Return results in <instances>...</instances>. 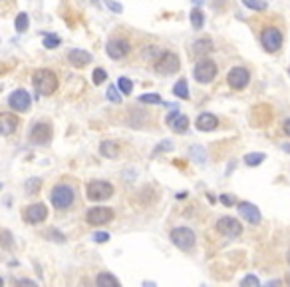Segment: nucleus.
I'll return each instance as SVG.
<instances>
[{"label":"nucleus","instance_id":"nucleus-33","mask_svg":"<svg viewBox=\"0 0 290 287\" xmlns=\"http://www.w3.org/2000/svg\"><path fill=\"white\" fill-rule=\"evenodd\" d=\"M189 154H191V158H195L199 164H203V162L207 160V158H205V152H203L201 148H197V146H195V148H191V150H189Z\"/></svg>","mask_w":290,"mask_h":287},{"label":"nucleus","instance_id":"nucleus-27","mask_svg":"<svg viewBox=\"0 0 290 287\" xmlns=\"http://www.w3.org/2000/svg\"><path fill=\"white\" fill-rule=\"evenodd\" d=\"M243 4L247 8H250V10H256V12L267 10V2H265V0H243Z\"/></svg>","mask_w":290,"mask_h":287},{"label":"nucleus","instance_id":"nucleus-17","mask_svg":"<svg viewBox=\"0 0 290 287\" xmlns=\"http://www.w3.org/2000/svg\"><path fill=\"white\" fill-rule=\"evenodd\" d=\"M195 126H197L201 132H211V130H215V128L219 126V120H217L215 114L203 112V114H199V118H197Z\"/></svg>","mask_w":290,"mask_h":287},{"label":"nucleus","instance_id":"nucleus-40","mask_svg":"<svg viewBox=\"0 0 290 287\" xmlns=\"http://www.w3.org/2000/svg\"><path fill=\"white\" fill-rule=\"evenodd\" d=\"M105 4H107V8H109V10H115V12H122V10H124V8H122V4L113 2V0H105Z\"/></svg>","mask_w":290,"mask_h":287},{"label":"nucleus","instance_id":"nucleus-44","mask_svg":"<svg viewBox=\"0 0 290 287\" xmlns=\"http://www.w3.org/2000/svg\"><path fill=\"white\" fill-rule=\"evenodd\" d=\"M282 150H284V152H288V154H290V144H282Z\"/></svg>","mask_w":290,"mask_h":287},{"label":"nucleus","instance_id":"nucleus-38","mask_svg":"<svg viewBox=\"0 0 290 287\" xmlns=\"http://www.w3.org/2000/svg\"><path fill=\"white\" fill-rule=\"evenodd\" d=\"M260 281H258V277H254V275H247L243 281H241V285H258Z\"/></svg>","mask_w":290,"mask_h":287},{"label":"nucleus","instance_id":"nucleus-9","mask_svg":"<svg viewBox=\"0 0 290 287\" xmlns=\"http://www.w3.org/2000/svg\"><path fill=\"white\" fill-rule=\"evenodd\" d=\"M111 219H113V210L105 208V206L90 208L88 214H85V221L90 225H104V223H109Z\"/></svg>","mask_w":290,"mask_h":287},{"label":"nucleus","instance_id":"nucleus-21","mask_svg":"<svg viewBox=\"0 0 290 287\" xmlns=\"http://www.w3.org/2000/svg\"><path fill=\"white\" fill-rule=\"evenodd\" d=\"M171 128L175 130L177 134H185L187 128H189V118H187V116H177L175 120L171 122Z\"/></svg>","mask_w":290,"mask_h":287},{"label":"nucleus","instance_id":"nucleus-15","mask_svg":"<svg viewBox=\"0 0 290 287\" xmlns=\"http://www.w3.org/2000/svg\"><path fill=\"white\" fill-rule=\"evenodd\" d=\"M237 210H239V214H241V217L243 219H247L249 223H260V212H258V208L254 206V204H250V202H241L239 206H237Z\"/></svg>","mask_w":290,"mask_h":287},{"label":"nucleus","instance_id":"nucleus-8","mask_svg":"<svg viewBox=\"0 0 290 287\" xmlns=\"http://www.w3.org/2000/svg\"><path fill=\"white\" fill-rule=\"evenodd\" d=\"M217 229H219V232H221L225 238H230V239H235V238H239V236L243 234L241 221L235 219V217H230V215L221 217V219L217 221Z\"/></svg>","mask_w":290,"mask_h":287},{"label":"nucleus","instance_id":"nucleus-41","mask_svg":"<svg viewBox=\"0 0 290 287\" xmlns=\"http://www.w3.org/2000/svg\"><path fill=\"white\" fill-rule=\"evenodd\" d=\"M221 202L225 206H233V197H230V195H221Z\"/></svg>","mask_w":290,"mask_h":287},{"label":"nucleus","instance_id":"nucleus-32","mask_svg":"<svg viewBox=\"0 0 290 287\" xmlns=\"http://www.w3.org/2000/svg\"><path fill=\"white\" fill-rule=\"evenodd\" d=\"M139 102H143V104H161V96L159 94H143V96H139Z\"/></svg>","mask_w":290,"mask_h":287},{"label":"nucleus","instance_id":"nucleus-26","mask_svg":"<svg viewBox=\"0 0 290 287\" xmlns=\"http://www.w3.org/2000/svg\"><path fill=\"white\" fill-rule=\"evenodd\" d=\"M96 283L98 285H109V287H113V285H120V279H115L109 273H100L98 279H96Z\"/></svg>","mask_w":290,"mask_h":287},{"label":"nucleus","instance_id":"nucleus-25","mask_svg":"<svg viewBox=\"0 0 290 287\" xmlns=\"http://www.w3.org/2000/svg\"><path fill=\"white\" fill-rule=\"evenodd\" d=\"M265 158H267V156H265L263 152H256V154H247V156H245V164L252 167V166L263 164V162H265Z\"/></svg>","mask_w":290,"mask_h":287},{"label":"nucleus","instance_id":"nucleus-29","mask_svg":"<svg viewBox=\"0 0 290 287\" xmlns=\"http://www.w3.org/2000/svg\"><path fill=\"white\" fill-rule=\"evenodd\" d=\"M118 88H120L122 94H131V90H133V82H131L129 78L122 76V78L118 80Z\"/></svg>","mask_w":290,"mask_h":287},{"label":"nucleus","instance_id":"nucleus-35","mask_svg":"<svg viewBox=\"0 0 290 287\" xmlns=\"http://www.w3.org/2000/svg\"><path fill=\"white\" fill-rule=\"evenodd\" d=\"M40 180H28L26 182V193H36L38 191V188H40Z\"/></svg>","mask_w":290,"mask_h":287},{"label":"nucleus","instance_id":"nucleus-46","mask_svg":"<svg viewBox=\"0 0 290 287\" xmlns=\"http://www.w3.org/2000/svg\"><path fill=\"white\" fill-rule=\"evenodd\" d=\"M286 281H288V283H290V277H288V279H286Z\"/></svg>","mask_w":290,"mask_h":287},{"label":"nucleus","instance_id":"nucleus-5","mask_svg":"<svg viewBox=\"0 0 290 287\" xmlns=\"http://www.w3.org/2000/svg\"><path fill=\"white\" fill-rule=\"evenodd\" d=\"M193 74H195V80L199 84H209L217 76V64L213 60H209V58H203V60H199L195 64Z\"/></svg>","mask_w":290,"mask_h":287},{"label":"nucleus","instance_id":"nucleus-47","mask_svg":"<svg viewBox=\"0 0 290 287\" xmlns=\"http://www.w3.org/2000/svg\"><path fill=\"white\" fill-rule=\"evenodd\" d=\"M92 2H98V0H92Z\"/></svg>","mask_w":290,"mask_h":287},{"label":"nucleus","instance_id":"nucleus-14","mask_svg":"<svg viewBox=\"0 0 290 287\" xmlns=\"http://www.w3.org/2000/svg\"><path fill=\"white\" fill-rule=\"evenodd\" d=\"M24 217L28 223H40L48 217V208L44 204H32V206H28Z\"/></svg>","mask_w":290,"mask_h":287},{"label":"nucleus","instance_id":"nucleus-13","mask_svg":"<svg viewBox=\"0 0 290 287\" xmlns=\"http://www.w3.org/2000/svg\"><path fill=\"white\" fill-rule=\"evenodd\" d=\"M32 144H38V146H44L52 140V126L50 124H44V122H38L36 126H32L30 134H28Z\"/></svg>","mask_w":290,"mask_h":287},{"label":"nucleus","instance_id":"nucleus-6","mask_svg":"<svg viewBox=\"0 0 290 287\" xmlns=\"http://www.w3.org/2000/svg\"><path fill=\"white\" fill-rule=\"evenodd\" d=\"M88 199H92V202H105V199H109L113 195V186L107 184V182H92L88 184Z\"/></svg>","mask_w":290,"mask_h":287},{"label":"nucleus","instance_id":"nucleus-23","mask_svg":"<svg viewBox=\"0 0 290 287\" xmlns=\"http://www.w3.org/2000/svg\"><path fill=\"white\" fill-rule=\"evenodd\" d=\"M14 26H16V30L18 32H26L28 30V26H30V20H28V14L26 12H20L14 20Z\"/></svg>","mask_w":290,"mask_h":287},{"label":"nucleus","instance_id":"nucleus-20","mask_svg":"<svg viewBox=\"0 0 290 287\" xmlns=\"http://www.w3.org/2000/svg\"><path fill=\"white\" fill-rule=\"evenodd\" d=\"M118 152H120V148H118V144H115V142H102L100 154L104 158H115V156H118Z\"/></svg>","mask_w":290,"mask_h":287},{"label":"nucleus","instance_id":"nucleus-10","mask_svg":"<svg viewBox=\"0 0 290 287\" xmlns=\"http://www.w3.org/2000/svg\"><path fill=\"white\" fill-rule=\"evenodd\" d=\"M129 42L127 40H124V38H111V40H107V44H105V52H107V56L109 58H113V60H122V58H125V56L129 54Z\"/></svg>","mask_w":290,"mask_h":287},{"label":"nucleus","instance_id":"nucleus-22","mask_svg":"<svg viewBox=\"0 0 290 287\" xmlns=\"http://www.w3.org/2000/svg\"><path fill=\"white\" fill-rule=\"evenodd\" d=\"M173 94L187 100L189 98V86H187V80H179L175 86H173Z\"/></svg>","mask_w":290,"mask_h":287},{"label":"nucleus","instance_id":"nucleus-7","mask_svg":"<svg viewBox=\"0 0 290 287\" xmlns=\"http://www.w3.org/2000/svg\"><path fill=\"white\" fill-rule=\"evenodd\" d=\"M260 44L267 52H276L282 46V32L278 28H265L260 32Z\"/></svg>","mask_w":290,"mask_h":287},{"label":"nucleus","instance_id":"nucleus-18","mask_svg":"<svg viewBox=\"0 0 290 287\" xmlns=\"http://www.w3.org/2000/svg\"><path fill=\"white\" fill-rule=\"evenodd\" d=\"M16 128H18V118L14 114H0V134L10 136L16 132Z\"/></svg>","mask_w":290,"mask_h":287},{"label":"nucleus","instance_id":"nucleus-34","mask_svg":"<svg viewBox=\"0 0 290 287\" xmlns=\"http://www.w3.org/2000/svg\"><path fill=\"white\" fill-rule=\"evenodd\" d=\"M56 46H60V38L58 36H44V48H56Z\"/></svg>","mask_w":290,"mask_h":287},{"label":"nucleus","instance_id":"nucleus-48","mask_svg":"<svg viewBox=\"0 0 290 287\" xmlns=\"http://www.w3.org/2000/svg\"><path fill=\"white\" fill-rule=\"evenodd\" d=\"M0 283H2V279H0Z\"/></svg>","mask_w":290,"mask_h":287},{"label":"nucleus","instance_id":"nucleus-37","mask_svg":"<svg viewBox=\"0 0 290 287\" xmlns=\"http://www.w3.org/2000/svg\"><path fill=\"white\" fill-rule=\"evenodd\" d=\"M94 239H96L98 243H105V241L109 239V234H107V232H96V234H94Z\"/></svg>","mask_w":290,"mask_h":287},{"label":"nucleus","instance_id":"nucleus-31","mask_svg":"<svg viewBox=\"0 0 290 287\" xmlns=\"http://www.w3.org/2000/svg\"><path fill=\"white\" fill-rule=\"evenodd\" d=\"M107 100H109V102H113V104H120V102H122L120 90L115 88V86H109V88H107Z\"/></svg>","mask_w":290,"mask_h":287},{"label":"nucleus","instance_id":"nucleus-19","mask_svg":"<svg viewBox=\"0 0 290 287\" xmlns=\"http://www.w3.org/2000/svg\"><path fill=\"white\" fill-rule=\"evenodd\" d=\"M213 50V44H211V40H207V38H203V40H197L195 44H193V56H205V54H209Z\"/></svg>","mask_w":290,"mask_h":287},{"label":"nucleus","instance_id":"nucleus-24","mask_svg":"<svg viewBox=\"0 0 290 287\" xmlns=\"http://www.w3.org/2000/svg\"><path fill=\"white\" fill-rule=\"evenodd\" d=\"M191 24H193L195 30H201L203 24H205V16H203V12H201L199 8L191 10Z\"/></svg>","mask_w":290,"mask_h":287},{"label":"nucleus","instance_id":"nucleus-11","mask_svg":"<svg viewBox=\"0 0 290 287\" xmlns=\"http://www.w3.org/2000/svg\"><path fill=\"white\" fill-rule=\"evenodd\" d=\"M249 80H250L249 70H247V68H241V66L233 68V70L228 72V76H227V82H228V86H230L233 90H245L247 84H249Z\"/></svg>","mask_w":290,"mask_h":287},{"label":"nucleus","instance_id":"nucleus-36","mask_svg":"<svg viewBox=\"0 0 290 287\" xmlns=\"http://www.w3.org/2000/svg\"><path fill=\"white\" fill-rule=\"evenodd\" d=\"M105 78H107V74H105L104 68L94 70V84H102V82H105Z\"/></svg>","mask_w":290,"mask_h":287},{"label":"nucleus","instance_id":"nucleus-16","mask_svg":"<svg viewBox=\"0 0 290 287\" xmlns=\"http://www.w3.org/2000/svg\"><path fill=\"white\" fill-rule=\"evenodd\" d=\"M68 60H70L72 66L82 68V66L92 64V54L85 52V50H82V48H74V50H70V54H68Z\"/></svg>","mask_w":290,"mask_h":287},{"label":"nucleus","instance_id":"nucleus-1","mask_svg":"<svg viewBox=\"0 0 290 287\" xmlns=\"http://www.w3.org/2000/svg\"><path fill=\"white\" fill-rule=\"evenodd\" d=\"M32 84H34V90L38 96H50L58 90V76L52 70L40 68L34 72L32 76Z\"/></svg>","mask_w":290,"mask_h":287},{"label":"nucleus","instance_id":"nucleus-12","mask_svg":"<svg viewBox=\"0 0 290 287\" xmlns=\"http://www.w3.org/2000/svg\"><path fill=\"white\" fill-rule=\"evenodd\" d=\"M30 104H32V98L26 90H14L8 98V106L14 110V112H28L30 110Z\"/></svg>","mask_w":290,"mask_h":287},{"label":"nucleus","instance_id":"nucleus-39","mask_svg":"<svg viewBox=\"0 0 290 287\" xmlns=\"http://www.w3.org/2000/svg\"><path fill=\"white\" fill-rule=\"evenodd\" d=\"M48 238H54V241H64V239H66L60 232H56V229H50V232H48Z\"/></svg>","mask_w":290,"mask_h":287},{"label":"nucleus","instance_id":"nucleus-42","mask_svg":"<svg viewBox=\"0 0 290 287\" xmlns=\"http://www.w3.org/2000/svg\"><path fill=\"white\" fill-rule=\"evenodd\" d=\"M284 134H286V136H290V118L284 122Z\"/></svg>","mask_w":290,"mask_h":287},{"label":"nucleus","instance_id":"nucleus-30","mask_svg":"<svg viewBox=\"0 0 290 287\" xmlns=\"http://www.w3.org/2000/svg\"><path fill=\"white\" fill-rule=\"evenodd\" d=\"M12 236H10V232H6V229H2V232H0V247H12Z\"/></svg>","mask_w":290,"mask_h":287},{"label":"nucleus","instance_id":"nucleus-45","mask_svg":"<svg viewBox=\"0 0 290 287\" xmlns=\"http://www.w3.org/2000/svg\"><path fill=\"white\" fill-rule=\"evenodd\" d=\"M288 263H290V251H288Z\"/></svg>","mask_w":290,"mask_h":287},{"label":"nucleus","instance_id":"nucleus-28","mask_svg":"<svg viewBox=\"0 0 290 287\" xmlns=\"http://www.w3.org/2000/svg\"><path fill=\"white\" fill-rule=\"evenodd\" d=\"M143 58L145 60H157L161 56V48L159 46H147V50H143Z\"/></svg>","mask_w":290,"mask_h":287},{"label":"nucleus","instance_id":"nucleus-43","mask_svg":"<svg viewBox=\"0 0 290 287\" xmlns=\"http://www.w3.org/2000/svg\"><path fill=\"white\" fill-rule=\"evenodd\" d=\"M18 283H22V285H36V283H34L32 279H20Z\"/></svg>","mask_w":290,"mask_h":287},{"label":"nucleus","instance_id":"nucleus-4","mask_svg":"<svg viewBox=\"0 0 290 287\" xmlns=\"http://www.w3.org/2000/svg\"><path fill=\"white\" fill-rule=\"evenodd\" d=\"M171 243L183 251H191L195 247V234L189 227H175L171 232Z\"/></svg>","mask_w":290,"mask_h":287},{"label":"nucleus","instance_id":"nucleus-2","mask_svg":"<svg viewBox=\"0 0 290 287\" xmlns=\"http://www.w3.org/2000/svg\"><path fill=\"white\" fill-rule=\"evenodd\" d=\"M50 199H52V206L56 210H68L74 204V190L66 184H60L52 190Z\"/></svg>","mask_w":290,"mask_h":287},{"label":"nucleus","instance_id":"nucleus-3","mask_svg":"<svg viewBox=\"0 0 290 287\" xmlns=\"http://www.w3.org/2000/svg\"><path fill=\"white\" fill-rule=\"evenodd\" d=\"M179 68H181L179 58H177V54H173V52H161V56L155 60V72L163 74V76L175 74Z\"/></svg>","mask_w":290,"mask_h":287}]
</instances>
